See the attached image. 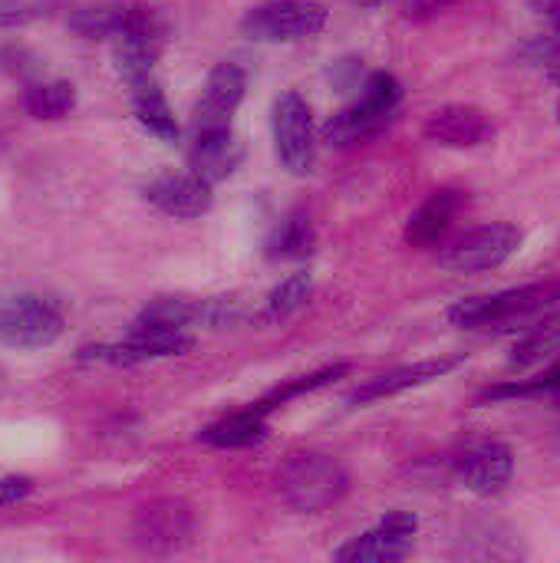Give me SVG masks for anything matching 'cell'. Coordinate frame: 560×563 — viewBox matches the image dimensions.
Here are the masks:
<instances>
[{"label": "cell", "mask_w": 560, "mask_h": 563, "mask_svg": "<svg viewBox=\"0 0 560 563\" xmlns=\"http://www.w3.org/2000/svg\"><path fill=\"white\" fill-rule=\"evenodd\" d=\"M558 122H560V99H558Z\"/></svg>", "instance_id": "cell-35"}, {"label": "cell", "mask_w": 560, "mask_h": 563, "mask_svg": "<svg viewBox=\"0 0 560 563\" xmlns=\"http://www.w3.org/2000/svg\"><path fill=\"white\" fill-rule=\"evenodd\" d=\"M310 290H314V277H310L307 271L290 274L287 280H281V284L267 294V300H264L257 320H261V323H281V320L294 317V313L310 300Z\"/></svg>", "instance_id": "cell-22"}, {"label": "cell", "mask_w": 560, "mask_h": 563, "mask_svg": "<svg viewBox=\"0 0 560 563\" xmlns=\"http://www.w3.org/2000/svg\"><path fill=\"white\" fill-rule=\"evenodd\" d=\"M191 350V336L185 330H158V327H132L122 343L83 346L76 353L79 363H109V366H139L168 356H185Z\"/></svg>", "instance_id": "cell-6"}, {"label": "cell", "mask_w": 560, "mask_h": 563, "mask_svg": "<svg viewBox=\"0 0 560 563\" xmlns=\"http://www.w3.org/2000/svg\"><path fill=\"white\" fill-rule=\"evenodd\" d=\"M63 310L40 294H0V346L43 350L63 336Z\"/></svg>", "instance_id": "cell-3"}, {"label": "cell", "mask_w": 560, "mask_h": 563, "mask_svg": "<svg viewBox=\"0 0 560 563\" xmlns=\"http://www.w3.org/2000/svg\"><path fill=\"white\" fill-rule=\"evenodd\" d=\"M244 162V145L238 142V135L231 129H218V132H201L195 135V145L188 152V168L205 178V181H224L228 175H234V168Z\"/></svg>", "instance_id": "cell-17"}, {"label": "cell", "mask_w": 560, "mask_h": 563, "mask_svg": "<svg viewBox=\"0 0 560 563\" xmlns=\"http://www.w3.org/2000/svg\"><path fill=\"white\" fill-rule=\"evenodd\" d=\"M518 56L528 63V66H538V69H545L554 82L560 86V33H548V36H535V40H528L521 49H518Z\"/></svg>", "instance_id": "cell-30"}, {"label": "cell", "mask_w": 560, "mask_h": 563, "mask_svg": "<svg viewBox=\"0 0 560 563\" xmlns=\"http://www.w3.org/2000/svg\"><path fill=\"white\" fill-rule=\"evenodd\" d=\"M274 145L294 175H307L314 168L317 142H314V115L307 99L297 89H287L274 102Z\"/></svg>", "instance_id": "cell-8"}, {"label": "cell", "mask_w": 560, "mask_h": 563, "mask_svg": "<svg viewBox=\"0 0 560 563\" xmlns=\"http://www.w3.org/2000/svg\"><path fill=\"white\" fill-rule=\"evenodd\" d=\"M191 531H195V521L182 501H155L142 508L135 518V541L155 554H172L185 548Z\"/></svg>", "instance_id": "cell-15"}, {"label": "cell", "mask_w": 560, "mask_h": 563, "mask_svg": "<svg viewBox=\"0 0 560 563\" xmlns=\"http://www.w3.org/2000/svg\"><path fill=\"white\" fill-rule=\"evenodd\" d=\"M363 3H370V7H376V3H380V0H363Z\"/></svg>", "instance_id": "cell-34"}, {"label": "cell", "mask_w": 560, "mask_h": 563, "mask_svg": "<svg viewBox=\"0 0 560 563\" xmlns=\"http://www.w3.org/2000/svg\"><path fill=\"white\" fill-rule=\"evenodd\" d=\"M145 198L172 218H201L211 211V181L195 172H165L145 185Z\"/></svg>", "instance_id": "cell-12"}, {"label": "cell", "mask_w": 560, "mask_h": 563, "mask_svg": "<svg viewBox=\"0 0 560 563\" xmlns=\"http://www.w3.org/2000/svg\"><path fill=\"white\" fill-rule=\"evenodd\" d=\"M165 33H168L165 20L152 7L135 3L129 26L112 40L116 43V66L129 86L155 79V66H158L162 46H165Z\"/></svg>", "instance_id": "cell-7"}, {"label": "cell", "mask_w": 560, "mask_h": 563, "mask_svg": "<svg viewBox=\"0 0 560 563\" xmlns=\"http://www.w3.org/2000/svg\"><path fill=\"white\" fill-rule=\"evenodd\" d=\"M135 13V3L109 0V3H89L76 7L69 13V30L83 40H116Z\"/></svg>", "instance_id": "cell-19"}, {"label": "cell", "mask_w": 560, "mask_h": 563, "mask_svg": "<svg viewBox=\"0 0 560 563\" xmlns=\"http://www.w3.org/2000/svg\"><path fill=\"white\" fill-rule=\"evenodd\" d=\"M455 3L459 0H403V16L413 20V23H422V20H432L439 13H446Z\"/></svg>", "instance_id": "cell-32"}, {"label": "cell", "mask_w": 560, "mask_h": 563, "mask_svg": "<svg viewBox=\"0 0 560 563\" xmlns=\"http://www.w3.org/2000/svg\"><path fill=\"white\" fill-rule=\"evenodd\" d=\"M462 363H465V353H446V356L419 360V363H413V366H399V369H393V373H383V376L363 383V386L350 396V406H370V402H380V399H389V396L419 389V386H426V383H436V379L455 373Z\"/></svg>", "instance_id": "cell-11"}, {"label": "cell", "mask_w": 560, "mask_h": 563, "mask_svg": "<svg viewBox=\"0 0 560 563\" xmlns=\"http://www.w3.org/2000/svg\"><path fill=\"white\" fill-rule=\"evenodd\" d=\"M560 320V280L528 284L498 294L462 297L449 307V323L479 333H531Z\"/></svg>", "instance_id": "cell-1"}, {"label": "cell", "mask_w": 560, "mask_h": 563, "mask_svg": "<svg viewBox=\"0 0 560 563\" xmlns=\"http://www.w3.org/2000/svg\"><path fill=\"white\" fill-rule=\"evenodd\" d=\"M327 26V7L317 0H267L254 7L241 30L257 43H290L307 40Z\"/></svg>", "instance_id": "cell-4"}, {"label": "cell", "mask_w": 560, "mask_h": 563, "mask_svg": "<svg viewBox=\"0 0 560 563\" xmlns=\"http://www.w3.org/2000/svg\"><path fill=\"white\" fill-rule=\"evenodd\" d=\"M129 89H132V109H135L139 125L149 129L158 139H168V142L178 139V122H175V112H172L165 92L158 89V79L135 82Z\"/></svg>", "instance_id": "cell-21"}, {"label": "cell", "mask_w": 560, "mask_h": 563, "mask_svg": "<svg viewBox=\"0 0 560 563\" xmlns=\"http://www.w3.org/2000/svg\"><path fill=\"white\" fill-rule=\"evenodd\" d=\"M0 386H3V373H0Z\"/></svg>", "instance_id": "cell-36"}, {"label": "cell", "mask_w": 560, "mask_h": 563, "mask_svg": "<svg viewBox=\"0 0 560 563\" xmlns=\"http://www.w3.org/2000/svg\"><path fill=\"white\" fill-rule=\"evenodd\" d=\"M314 244H317V231L310 224V218L304 211H294L287 221H281V228L274 231L271 238V257L274 261H300V257H310L314 254Z\"/></svg>", "instance_id": "cell-23"}, {"label": "cell", "mask_w": 560, "mask_h": 563, "mask_svg": "<svg viewBox=\"0 0 560 563\" xmlns=\"http://www.w3.org/2000/svg\"><path fill=\"white\" fill-rule=\"evenodd\" d=\"M251 317L254 313L248 310V303L241 297H208V300H201V320H198V327L228 330V327H241Z\"/></svg>", "instance_id": "cell-28"}, {"label": "cell", "mask_w": 560, "mask_h": 563, "mask_svg": "<svg viewBox=\"0 0 560 563\" xmlns=\"http://www.w3.org/2000/svg\"><path fill=\"white\" fill-rule=\"evenodd\" d=\"M393 115L380 112L373 106H366L363 99H356L353 106L340 109L327 125H323V142H330L333 148H350L356 142H366L370 135H376Z\"/></svg>", "instance_id": "cell-18"}, {"label": "cell", "mask_w": 560, "mask_h": 563, "mask_svg": "<svg viewBox=\"0 0 560 563\" xmlns=\"http://www.w3.org/2000/svg\"><path fill=\"white\" fill-rule=\"evenodd\" d=\"M512 475H515V455L505 442H479L465 449L459 459V482L482 498L505 492Z\"/></svg>", "instance_id": "cell-14"}, {"label": "cell", "mask_w": 560, "mask_h": 563, "mask_svg": "<svg viewBox=\"0 0 560 563\" xmlns=\"http://www.w3.org/2000/svg\"><path fill=\"white\" fill-rule=\"evenodd\" d=\"M469 205V195L459 191V188H442V191H432L426 205H419L406 224V241L413 247H432L439 244L449 228L455 224V218L465 211Z\"/></svg>", "instance_id": "cell-16"}, {"label": "cell", "mask_w": 560, "mask_h": 563, "mask_svg": "<svg viewBox=\"0 0 560 563\" xmlns=\"http://www.w3.org/2000/svg\"><path fill=\"white\" fill-rule=\"evenodd\" d=\"M521 247V231L508 221L482 224L442 247L439 264L455 274H482L502 267Z\"/></svg>", "instance_id": "cell-5"}, {"label": "cell", "mask_w": 560, "mask_h": 563, "mask_svg": "<svg viewBox=\"0 0 560 563\" xmlns=\"http://www.w3.org/2000/svg\"><path fill=\"white\" fill-rule=\"evenodd\" d=\"M76 106V89L63 79L53 82H36L23 92V109L33 119H63Z\"/></svg>", "instance_id": "cell-26"}, {"label": "cell", "mask_w": 560, "mask_h": 563, "mask_svg": "<svg viewBox=\"0 0 560 563\" xmlns=\"http://www.w3.org/2000/svg\"><path fill=\"white\" fill-rule=\"evenodd\" d=\"M528 3L538 16H545L551 23L554 33H560V0H528Z\"/></svg>", "instance_id": "cell-33"}, {"label": "cell", "mask_w": 560, "mask_h": 563, "mask_svg": "<svg viewBox=\"0 0 560 563\" xmlns=\"http://www.w3.org/2000/svg\"><path fill=\"white\" fill-rule=\"evenodd\" d=\"M347 373H350L347 363H333V366H323V369H317V373H310V376H297V379H290V383H284V386H277V389H271L261 402H254V409L264 412V416H271L274 409L287 406L290 399L310 396V393H317V389L337 383V379L347 376Z\"/></svg>", "instance_id": "cell-24"}, {"label": "cell", "mask_w": 560, "mask_h": 563, "mask_svg": "<svg viewBox=\"0 0 560 563\" xmlns=\"http://www.w3.org/2000/svg\"><path fill=\"white\" fill-rule=\"evenodd\" d=\"M426 139L446 148H479L492 142L495 122L479 106H446L426 119Z\"/></svg>", "instance_id": "cell-13"}, {"label": "cell", "mask_w": 560, "mask_h": 563, "mask_svg": "<svg viewBox=\"0 0 560 563\" xmlns=\"http://www.w3.org/2000/svg\"><path fill=\"white\" fill-rule=\"evenodd\" d=\"M366 106L380 109V112H396L399 99H403V82L393 76V73H370L363 82H360V96Z\"/></svg>", "instance_id": "cell-29"}, {"label": "cell", "mask_w": 560, "mask_h": 563, "mask_svg": "<svg viewBox=\"0 0 560 563\" xmlns=\"http://www.w3.org/2000/svg\"><path fill=\"white\" fill-rule=\"evenodd\" d=\"M63 10V0H0V30L30 26Z\"/></svg>", "instance_id": "cell-27"}, {"label": "cell", "mask_w": 560, "mask_h": 563, "mask_svg": "<svg viewBox=\"0 0 560 563\" xmlns=\"http://www.w3.org/2000/svg\"><path fill=\"white\" fill-rule=\"evenodd\" d=\"M277 492L281 498L300 511V515H320L333 505H340L350 492L347 468L320 452H300L290 455L277 472Z\"/></svg>", "instance_id": "cell-2"}, {"label": "cell", "mask_w": 560, "mask_h": 563, "mask_svg": "<svg viewBox=\"0 0 560 563\" xmlns=\"http://www.w3.org/2000/svg\"><path fill=\"white\" fill-rule=\"evenodd\" d=\"M264 435H267V416L251 406L244 412L224 416L221 422L208 426L201 432V442L211 449H251V445L264 442Z\"/></svg>", "instance_id": "cell-20"}, {"label": "cell", "mask_w": 560, "mask_h": 563, "mask_svg": "<svg viewBox=\"0 0 560 563\" xmlns=\"http://www.w3.org/2000/svg\"><path fill=\"white\" fill-rule=\"evenodd\" d=\"M33 495V478L30 475H3L0 478V508H13Z\"/></svg>", "instance_id": "cell-31"}, {"label": "cell", "mask_w": 560, "mask_h": 563, "mask_svg": "<svg viewBox=\"0 0 560 563\" xmlns=\"http://www.w3.org/2000/svg\"><path fill=\"white\" fill-rule=\"evenodd\" d=\"M244 89H248V76L238 63H218L211 73H208V82H205V92L195 106V115H191V129L195 135L201 132H218V129H231V115L234 109L241 106L244 99Z\"/></svg>", "instance_id": "cell-10"}, {"label": "cell", "mask_w": 560, "mask_h": 563, "mask_svg": "<svg viewBox=\"0 0 560 563\" xmlns=\"http://www.w3.org/2000/svg\"><path fill=\"white\" fill-rule=\"evenodd\" d=\"M201 320V300L188 297H158L139 313V327H158V330H188Z\"/></svg>", "instance_id": "cell-25"}, {"label": "cell", "mask_w": 560, "mask_h": 563, "mask_svg": "<svg viewBox=\"0 0 560 563\" xmlns=\"http://www.w3.org/2000/svg\"><path fill=\"white\" fill-rule=\"evenodd\" d=\"M419 521L409 511H389L373 531L343 544L333 561L340 563H399L413 554Z\"/></svg>", "instance_id": "cell-9"}]
</instances>
